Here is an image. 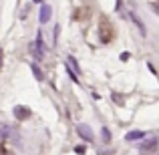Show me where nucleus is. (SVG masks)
Masks as SVG:
<instances>
[{
    "label": "nucleus",
    "mask_w": 159,
    "mask_h": 155,
    "mask_svg": "<svg viewBox=\"0 0 159 155\" xmlns=\"http://www.w3.org/2000/svg\"><path fill=\"white\" fill-rule=\"evenodd\" d=\"M77 133H79V135L83 137V139H87V141H93V133H91L89 125H85V123L77 125Z\"/></svg>",
    "instance_id": "f257e3e1"
},
{
    "label": "nucleus",
    "mask_w": 159,
    "mask_h": 155,
    "mask_svg": "<svg viewBox=\"0 0 159 155\" xmlns=\"http://www.w3.org/2000/svg\"><path fill=\"white\" fill-rule=\"evenodd\" d=\"M14 117H16L18 121L28 119V117H30V109H26V107H22V105H18V107H14Z\"/></svg>",
    "instance_id": "f03ea898"
},
{
    "label": "nucleus",
    "mask_w": 159,
    "mask_h": 155,
    "mask_svg": "<svg viewBox=\"0 0 159 155\" xmlns=\"http://www.w3.org/2000/svg\"><path fill=\"white\" fill-rule=\"evenodd\" d=\"M51 14H52V6L51 4H43V6H40V22H48V20H51Z\"/></svg>",
    "instance_id": "7ed1b4c3"
},
{
    "label": "nucleus",
    "mask_w": 159,
    "mask_h": 155,
    "mask_svg": "<svg viewBox=\"0 0 159 155\" xmlns=\"http://www.w3.org/2000/svg\"><path fill=\"white\" fill-rule=\"evenodd\" d=\"M143 137H145L143 131H131V133L125 135V139H127V141H137V139H143Z\"/></svg>",
    "instance_id": "20e7f679"
},
{
    "label": "nucleus",
    "mask_w": 159,
    "mask_h": 155,
    "mask_svg": "<svg viewBox=\"0 0 159 155\" xmlns=\"http://www.w3.org/2000/svg\"><path fill=\"white\" fill-rule=\"evenodd\" d=\"M30 71H32V75L36 77V81H44V77H43V71L39 69V65H34V62H32V65H30Z\"/></svg>",
    "instance_id": "39448f33"
},
{
    "label": "nucleus",
    "mask_w": 159,
    "mask_h": 155,
    "mask_svg": "<svg viewBox=\"0 0 159 155\" xmlns=\"http://www.w3.org/2000/svg\"><path fill=\"white\" fill-rule=\"evenodd\" d=\"M157 145V139H149V141H145L143 145H141V151H149V149H153Z\"/></svg>",
    "instance_id": "423d86ee"
},
{
    "label": "nucleus",
    "mask_w": 159,
    "mask_h": 155,
    "mask_svg": "<svg viewBox=\"0 0 159 155\" xmlns=\"http://www.w3.org/2000/svg\"><path fill=\"white\" fill-rule=\"evenodd\" d=\"M12 131L10 127H6V125H0V139H4V137H10Z\"/></svg>",
    "instance_id": "0eeeda50"
},
{
    "label": "nucleus",
    "mask_w": 159,
    "mask_h": 155,
    "mask_svg": "<svg viewBox=\"0 0 159 155\" xmlns=\"http://www.w3.org/2000/svg\"><path fill=\"white\" fill-rule=\"evenodd\" d=\"M131 18H133V22H135V24H137V26H139V30H141V34H143V36H145V34H147V32H145V24H143V22H141V20H139V18H137V16H133V14H131Z\"/></svg>",
    "instance_id": "6e6552de"
},
{
    "label": "nucleus",
    "mask_w": 159,
    "mask_h": 155,
    "mask_svg": "<svg viewBox=\"0 0 159 155\" xmlns=\"http://www.w3.org/2000/svg\"><path fill=\"white\" fill-rule=\"evenodd\" d=\"M101 135H103V141H105V143H109V141H111V133H109V129H107V127H103V129H101Z\"/></svg>",
    "instance_id": "1a4fd4ad"
},
{
    "label": "nucleus",
    "mask_w": 159,
    "mask_h": 155,
    "mask_svg": "<svg viewBox=\"0 0 159 155\" xmlns=\"http://www.w3.org/2000/svg\"><path fill=\"white\" fill-rule=\"evenodd\" d=\"M34 2H39V4H40V2H43V0H34Z\"/></svg>",
    "instance_id": "9d476101"
},
{
    "label": "nucleus",
    "mask_w": 159,
    "mask_h": 155,
    "mask_svg": "<svg viewBox=\"0 0 159 155\" xmlns=\"http://www.w3.org/2000/svg\"><path fill=\"white\" fill-rule=\"evenodd\" d=\"M0 58H2V51H0Z\"/></svg>",
    "instance_id": "9b49d317"
},
{
    "label": "nucleus",
    "mask_w": 159,
    "mask_h": 155,
    "mask_svg": "<svg viewBox=\"0 0 159 155\" xmlns=\"http://www.w3.org/2000/svg\"><path fill=\"white\" fill-rule=\"evenodd\" d=\"M0 151H2V147H0Z\"/></svg>",
    "instance_id": "f8f14e48"
}]
</instances>
